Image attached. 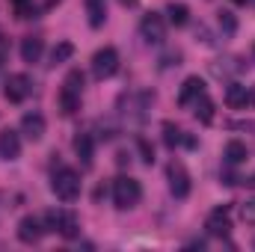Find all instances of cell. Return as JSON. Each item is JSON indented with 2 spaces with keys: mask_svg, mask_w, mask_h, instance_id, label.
Listing matches in <instances>:
<instances>
[{
  "mask_svg": "<svg viewBox=\"0 0 255 252\" xmlns=\"http://www.w3.org/2000/svg\"><path fill=\"white\" fill-rule=\"evenodd\" d=\"M45 229H48V232H57V235H63V238L71 241V238L80 235V220H77V214L68 211V208H54V211L45 214Z\"/></svg>",
  "mask_w": 255,
  "mask_h": 252,
  "instance_id": "6da1fadb",
  "label": "cell"
},
{
  "mask_svg": "<svg viewBox=\"0 0 255 252\" xmlns=\"http://www.w3.org/2000/svg\"><path fill=\"white\" fill-rule=\"evenodd\" d=\"M51 190L57 193V199L60 202H74L77 196H80V175L74 172V169H57L54 172V178H51Z\"/></svg>",
  "mask_w": 255,
  "mask_h": 252,
  "instance_id": "7a4b0ae2",
  "label": "cell"
},
{
  "mask_svg": "<svg viewBox=\"0 0 255 252\" xmlns=\"http://www.w3.org/2000/svg\"><path fill=\"white\" fill-rule=\"evenodd\" d=\"M139 199H142V187H139L136 178H130V175H119V178L113 181V202H116L119 211L133 208Z\"/></svg>",
  "mask_w": 255,
  "mask_h": 252,
  "instance_id": "3957f363",
  "label": "cell"
},
{
  "mask_svg": "<svg viewBox=\"0 0 255 252\" xmlns=\"http://www.w3.org/2000/svg\"><path fill=\"white\" fill-rule=\"evenodd\" d=\"M116 71H119V54L113 48L95 51V57H92V74H95V80H107Z\"/></svg>",
  "mask_w": 255,
  "mask_h": 252,
  "instance_id": "277c9868",
  "label": "cell"
},
{
  "mask_svg": "<svg viewBox=\"0 0 255 252\" xmlns=\"http://www.w3.org/2000/svg\"><path fill=\"white\" fill-rule=\"evenodd\" d=\"M139 36H142L148 45H160V42L166 39V21H163V15H157V12L142 15V21H139Z\"/></svg>",
  "mask_w": 255,
  "mask_h": 252,
  "instance_id": "5b68a950",
  "label": "cell"
},
{
  "mask_svg": "<svg viewBox=\"0 0 255 252\" xmlns=\"http://www.w3.org/2000/svg\"><path fill=\"white\" fill-rule=\"evenodd\" d=\"M30 92H33V80H30L27 74H9V80H6V89H3L6 101H12V104H21V101H24Z\"/></svg>",
  "mask_w": 255,
  "mask_h": 252,
  "instance_id": "8992f818",
  "label": "cell"
},
{
  "mask_svg": "<svg viewBox=\"0 0 255 252\" xmlns=\"http://www.w3.org/2000/svg\"><path fill=\"white\" fill-rule=\"evenodd\" d=\"M166 175H169V190H172L175 199H187L190 196V175H187V169L181 163H169Z\"/></svg>",
  "mask_w": 255,
  "mask_h": 252,
  "instance_id": "52a82bcc",
  "label": "cell"
},
{
  "mask_svg": "<svg viewBox=\"0 0 255 252\" xmlns=\"http://www.w3.org/2000/svg\"><path fill=\"white\" fill-rule=\"evenodd\" d=\"M205 229H208V235H214V238H229V232H232L229 208H217V211H211L208 220H205Z\"/></svg>",
  "mask_w": 255,
  "mask_h": 252,
  "instance_id": "ba28073f",
  "label": "cell"
},
{
  "mask_svg": "<svg viewBox=\"0 0 255 252\" xmlns=\"http://www.w3.org/2000/svg\"><path fill=\"white\" fill-rule=\"evenodd\" d=\"M45 232H48V229L42 226L39 217H24V220L18 223V241H21V244H39Z\"/></svg>",
  "mask_w": 255,
  "mask_h": 252,
  "instance_id": "9c48e42d",
  "label": "cell"
},
{
  "mask_svg": "<svg viewBox=\"0 0 255 252\" xmlns=\"http://www.w3.org/2000/svg\"><path fill=\"white\" fill-rule=\"evenodd\" d=\"M45 127H48V125H45V116H42V113H36V110L21 116V133H24L27 139H33V142L45 136Z\"/></svg>",
  "mask_w": 255,
  "mask_h": 252,
  "instance_id": "30bf717a",
  "label": "cell"
},
{
  "mask_svg": "<svg viewBox=\"0 0 255 252\" xmlns=\"http://www.w3.org/2000/svg\"><path fill=\"white\" fill-rule=\"evenodd\" d=\"M202 92H205V80L193 74V77H187V80H184V86H181V92H178V104H181V107H190V104L199 98V95H202Z\"/></svg>",
  "mask_w": 255,
  "mask_h": 252,
  "instance_id": "8fae6325",
  "label": "cell"
},
{
  "mask_svg": "<svg viewBox=\"0 0 255 252\" xmlns=\"http://www.w3.org/2000/svg\"><path fill=\"white\" fill-rule=\"evenodd\" d=\"M21 154V136L15 130H3L0 133V157L3 160H15Z\"/></svg>",
  "mask_w": 255,
  "mask_h": 252,
  "instance_id": "7c38bea8",
  "label": "cell"
},
{
  "mask_svg": "<svg viewBox=\"0 0 255 252\" xmlns=\"http://www.w3.org/2000/svg\"><path fill=\"white\" fill-rule=\"evenodd\" d=\"M226 104H229L232 110H244V107L250 104V89L241 86V83H229V86H226Z\"/></svg>",
  "mask_w": 255,
  "mask_h": 252,
  "instance_id": "4fadbf2b",
  "label": "cell"
},
{
  "mask_svg": "<svg viewBox=\"0 0 255 252\" xmlns=\"http://www.w3.org/2000/svg\"><path fill=\"white\" fill-rule=\"evenodd\" d=\"M74 151L83 160V166H92V157H95V139H92V133H77L74 136Z\"/></svg>",
  "mask_w": 255,
  "mask_h": 252,
  "instance_id": "5bb4252c",
  "label": "cell"
},
{
  "mask_svg": "<svg viewBox=\"0 0 255 252\" xmlns=\"http://www.w3.org/2000/svg\"><path fill=\"white\" fill-rule=\"evenodd\" d=\"M42 51H45V42H42L39 36H27V39H21V60H24V63H39Z\"/></svg>",
  "mask_w": 255,
  "mask_h": 252,
  "instance_id": "9a60e30c",
  "label": "cell"
},
{
  "mask_svg": "<svg viewBox=\"0 0 255 252\" xmlns=\"http://www.w3.org/2000/svg\"><path fill=\"white\" fill-rule=\"evenodd\" d=\"M193 113H196V119H199V122L211 125V122H214V101H211V98L202 92V95L193 101Z\"/></svg>",
  "mask_w": 255,
  "mask_h": 252,
  "instance_id": "2e32d148",
  "label": "cell"
},
{
  "mask_svg": "<svg viewBox=\"0 0 255 252\" xmlns=\"http://www.w3.org/2000/svg\"><path fill=\"white\" fill-rule=\"evenodd\" d=\"M86 15H89V27H101L107 18V0H86Z\"/></svg>",
  "mask_w": 255,
  "mask_h": 252,
  "instance_id": "e0dca14e",
  "label": "cell"
},
{
  "mask_svg": "<svg viewBox=\"0 0 255 252\" xmlns=\"http://www.w3.org/2000/svg\"><path fill=\"white\" fill-rule=\"evenodd\" d=\"M60 110H63L65 116L77 113V110H80V92H74V89L63 86V89H60Z\"/></svg>",
  "mask_w": 255,
  "mask_h": 252,
  "instance_id": "ac0fdd59",
  "label": "cell"
},
{
  "mask_svg": "<svg viewBox=\"0 0 255 252\" xmlns=\"http://www.w3.org/2000/svg\"><path fill=\"white\" fill-rule=\"evenodd\" d=\"M250 157V148L241 142V139H232L229 145H226V160L232 163V166H238V163H244Z\"/></svg>",
  "mask_w": 255,
  "mask_h": 252,
  "instance_id": "d6986e66",
  "label": "cell"
},
{
  "mask_svg": "<svg viewBox=\"0 0 255 252\" xmlns=\"http://www.w3.org/2000/svg\"><path fill=\"white\" fill-rule=\"evenodd\" d=\"M166 15H169V24H175V27H184L190 21V9L184 3H169L166 6Z\"/></svg>",
  "mask_w": 255,
  "mask_h": 252,
  "instance_id": "ffe728a7",
  "label": "cell"
},
{
  "mask_svg": "<svg viewBox=\"0 0 255 252\" xmlns=\"http://www.w3.org/2000/svg\"><path fill=\"white\" fill-rule=\"evenodd\" d=\"M74 57V45L71 42H60L54 51H51V65H63Z\"/></svg>",
  "mask_w": 255,
  "mask_h": 252,
  "instance_id": "44dd1931",
  "label": "cell"
},
{
  "mask_svg": "<svg viewBox=\"0 0 255 252\" xmlns=\"http://www.w3.org/2000/svg\"><path fill=\"white\" fill-rule=\"evenodd\" d=\"M184 136H181V127H175L172 122H163V142L166 145H178Z\"/></svg>",
  "mask_w": 255,
  "mask_h": 252,
  "instance_id": "7402d4cb",
  "label": "cell"
},
{
  "mask_svg": "<svg viewBox=\"0 0 255 252\" xmlns=\"http://www.w3.org/2000/svg\"><path fill=\"white\" fill-rule=\"evenodd\" d=\"M220 27H223V33H226V36H235V30H238L235 15H232V12H220Z\"/></svg>",
  "mask_w": 255,
  "mask_h": 252,
  "instance_id": "603a6c76",
  "label": "cell"
},
{
  "mask_svg": "<svg viewBox=\"0 0 255 252\" xmlns=\"http://www.w3.org/2000/svg\"><path fill=\"white\" fill-rule=\"evenodd\" d=\"M63 86H68V89H74V92H83V71H68V77H65Z\"/></svg>",
  "mask_w": 255,
  "mask_h": 252,
  "instance_id": "cb8c5ba5",
  "label": "cell"
},
{
  "mask_svg": "<svg viewBox=\"0 0 255 252\" xmlns=\"http://www.w3.org/2000/svg\"><path fill=\"white\" fill-rule=\"evenodd\" d=\"M241 220H244V223H250V226H255V196H253V199H247V202L241 205Z\"/></svg>",
  "mask_w": 255,
  "mask_h": 252,
  "instance_id": "d4e9b609",
  "label": "cell"
},
{
  "mask_svg": "<svg viewBox=\"0 0 255 252\" xmlns=\"http://www.w3.org/2000/svg\"><path fill=\"white\" fill-rule=\"evenodd\" d=\"M12 3H15V15H18V18H30V15L36 12L30 0H12Z\"/></svg>",
  "mask_w": 255,
  "mask_h": 252,
  "instance_id": "484cf974",
  "label": "cell"
},
{
  "mask_svg": "<svg viewBox=\"0 0 255 252\" xmlns=\"http://www.w3.org/2000/svg\"><path fill=\"white\" fill-rule=\"evenodd\" d=\"M139 148H142V154H145L142 160H145V163H151V160H154V151L148 148V142H145V139H139Z\"/></svg>",
  "mask_w": 255,
  "mask_h": 252,
  "instance_id": "4316f807",
  "label": "cell"
},
{
  "mask_svg": "<svg viewBox=\"0 0 255 252\" xmlns=\"http://www.w3.org/2000/svg\"><path fill=\"white\" fill-rule=\"evenodd\" d=\"M250 104H255V89H250Z\"/></svg>",
  "mask_w": 255,
  "mask_h": 252,
  "instance_id": "83f0119b",
  "label": "cell"
},
{
  "mask_svg": "<svg viewBox=\"0 0 255 252\" xmlns=\"http://www.w3.org/2000/svg\"><path fill=\"white\" fill-rule=\"evenodd\" d=\"M235 3H247V0H235Z\"/></svg>",
  "mask_w": 255,
  "mask_h": 252,
  "instance_id": "f1b7e54d",
  "label": "cell"
},
{
  "mask_svg": "<svg viewBox=\"0 0 255 252\" xmlns=\"http://www.w3.org/2000/svg\"><path fill=\"white\" fill-rule=\"evenodd\" d=\"M253 184H255V175H253Z\"/></svg>",
  "mask_w": 255,
  "mask_h": 252,
  "instance_id": "f546056e",
  "label": "cell"
}]
</instances>
